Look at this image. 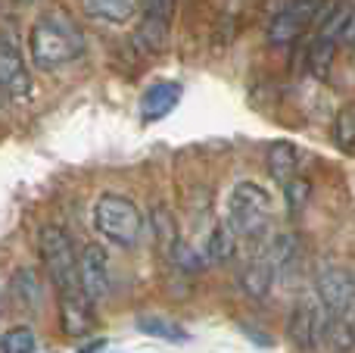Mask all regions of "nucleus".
Listing matches in <instances>:
<instances>
[{
    "label": "nucleus",
    "mask_w": 355,
    "mask_h": 353,
    "mask_svg": "<svg viewBox=\"0 0 355 353\" xmlns=\"http://www.w3.org/2000/svg\"><path fill=\"white\" fill-rule=\"evenodd\" d=\"M87 10V16L100 19V22H112V25H122L135 16L137 10V0H81Z\"/></svg>",
    "instance_id": "f3484780"
},
{
    "label": "nucleus",
    "mask_w": 355,
    "mask_h": 353,
    "mask_svg": "<svg viewBox=\"0 0 355 353\" xmlns=\"http://www.w3.org/2000/svg\"><path fill=\"white\" fill-rule=\"evenodd\" d=\"M275 272H277V266L271 263L268 254L252 256V260L246 263V269L240 272V288H243L250 297L262 300V297H268L271 285H275Z\"/></svg>",
    "instance_id": "f8f14e48"
},
{
    "label": "nucleus",
    "mask_w": 355,
    "mask_h": 353,
    "mask_svg": "<svg viewBox=\"0 0 355 353\" xmlns=\"http://www.w3.org/2000/svg\"><path fill=\"white\" fill-rule=\"evenodd\" d=\"M181 97H184L181 81H175V79L150 81L147 91L141 94V104H137L141 119L144 122H159V119L172 116V113L178 110V104H181Z\"/></svg>",
    "instance_id": "1a4fd4ad"
},
{
    "label": "nucleus",
    "mask_w": 355,
    "mask_h": 353,
    "mask_svg": "<svg viewBox=\"0 0 355 353\" xmlns=\"http://www.w3.org/2000/svg\"><path fill=\"white\" fill-rule=\"evenodd\" d=\"M237 231L227 225V219H221V222H215V229L209 231V241H206V260L209 263H227L234 260V254H237Z\"/></svg>",
    "instance_id": "dca6fc26"
},
{
    "label": "nucleus",
    "mask_w": 355,
    "mask_h": 353,
    "mask_svg": "<svg viewBox=\"0 0 355 353\" xmlns=\"http://www.w3.org/2000/svg\"><path fill=\"white\" fill-rule=\"evenodd\" d=\"M37 254H41V263H44V269H47V279L53 281L56 291L60 294H78L81 291L78 254H75L72 238H69L66 229H60V225H44V229L37 231Z\"/></svg>",
    "instance_id": "7ed1b4c3"
},
{
    "label": "nucleus",
    "mask_w": 355,
    "mask_h": 353,
    "mask_svg": "<svg viewBox=\"0 0 355 353\" xmlns=\"http://www.w3.org/2000/svg\"><path fill=\"white\" fill-rule=\"evenodd\" d=\"M178 0H141V10L147 19H162V22H172Z\"/></svg>",
    "instance_id": "5701e85b"
},
{
    "label": "nucleus",
    "mask_w": 355,
    "mask_h": 353,
    "mask_svg": "<svg viewBox=\"0 0 355 353\" xmlns=\"http://www.w3.org/2000/svg\"><path fill=\"white\" fill-rule=\"evenodd\" d=\"M327 325H331V316L324 313L321 300L302 297V300H296V306L290 310L287 338H290V344H296L300 350H315L324 341Z\"/></svg>",
    "instance_id": "423d86ee"
},
{
    "label": "nucleus",
    "mask_w": 355,
    "mask_h": 353,
    "mask_svg": "<svg viewBox=\"0 0 355 353\" xmlns=\"http://www.w3.org/2000/svg\"><path fill=\"white\" fill-rule=\"evenodd\" d=\"M135 329L141 331V335L159 338V341H166V344H184V341H190V331L184 329L181 322L168 319V316H141L135 322Z\"/></svg>",
    "instance_id": "2eb2a0df"
},
{
    "label": "nucleus",
    "mask_w": 355,
    "mask_h": 353,
    "mask_svg": "<svg viewBox=\"0 0 355 353\" xmlns=\"http://www.w3.org/2000/svg\"><path fill=\"white\" fill-rule=\"evenodd\" d=\"M85 47H87L85 28L66 10L41 13L28 31V54H31V63L41 72H56V69L75 63L85 54Z\"/></svg>",
    "instance_id": "f257e3e1"
},
{
    "label": "nucleus",
    "mask_w": 355,
    "mask_h": 353,
    "mask_svg": "<svg viewBox=\"0 0 355 353\" xmlns=\"http://www.w3.org/2000/svg\"><path fill=\"white\" fill-rule=\"evenodd\" d=\"M37 350V335L28 325H10L0 335V353H35Z\"/></svg>",
    "instance_id": "aec40b11"
},
{
    "label": "nucleus",
    "mask_w": 355,
    "mask_h": 353,
    "mask_svg": "<svg viewBox=\"0 0 355 353\" xmlns=\"http://www.w3.org/2000/svg\"><path fill=\"white\" fill-rule=\"evenodd\" d=\"M0 91L12 100H22L31 94V75L22 54L12 41L0 38Z\"/></svg>",
    "instance_id": "9d476101"
},
{
    "label": "nucleus",
    "mask_w": 355,
    "mask_h": 353,
    "mask_svg": "<svg viewBox=\"0 0 355 353\" xmlns=\"http://www.w3.org/2000/svg\"><path fill=\"white\" fill-rule=\"evenodd\" d=\"M340 44H355V6L349 10V19L343 25V35H340Z\"/></svg>",
    "instance_id": "393cba45"
},
{
    "label": "nucleus",
    "mask_w": 355,
    "mask_h": 353,
    "mask_svg": "<svg viewBox=\"0 0 355 353\" xmlns=\"http://www.w3.org/2000/svg\"><path fill=\"white\" fill-rule=\"evenodd\" d=\"M346 329H349V335H352V341H355V310H352V316L346 319Z\"/></svg>",
    "instance_id": "bb28decb"
},
{
    "label": "nucleus",
    "mask_w": 355,
    "mask_h": 353,
    "mask_svg": "<svg viewBox=\"0 0 355 353\" xmlns=\"http://www.w3.org/2000/svg\"><path fill=\"white\" fill-rule=\"evenodd\" d=\"M150 225H153V235H156V241H159V247L172 256V250L178 247V241H181V238H178V225H175L172 210L156 204L153 210H150Z\"/></svg>",
    "instance_id": "6ab92c4d"
},
{
    "label": "nucleus",
    "mask_w": 355,
    "mask_h": 353,
    "mask_svg": "<svg viewBox=\"0 0 355 353\" xmlns=\"http://www.w3.org/2000/svg\"><path fill=\"white\" fill-rule=\"evenodd\" d=\"M94 229L119 247H135L144 231V213L128 194L103 191L94 200Z\"/></svg>",
    "instance_id": "f03ea898"
},
{
    "label": "nucleus",
    "mask_w": 355,
    "mask_h": 353,
    "mask_svg": "<svg viewBox=\"0 0 355 353\" xmlns=\"http://www.w3.org/2000/svg\"><path fill=\"white\" fill-rule=\"evenodd\" d=\"M227 225L237 231V238H256L265 235L271 219V194L259 181H237L227 194Z\"/></svg>",
    "instance_id": "20e7f679"
},
{
    "label": "nucleus",
    "mask_w": 355,
    "mask_h": 353,
    "mask_svg": "<svg viewBox=\"0 0 355 353\" xmlns=\"http://www.w3.org/2000/svg\"><path fill=\"white\" fill-rule=\"evenodd\" d=\"M168 38H172V22L141 16V25H137V41H141L150 54H166Z\"/></svg>",
    "instance_id": "a211bd4d"
},
{
    "label": "nucleus",
    "mask_w": 355,
    "mask_h": 353,
    "mask_svg": "<svg viewBox=\"0 0 355 353\" xmlns=\"http://www.w3.org/2000/svg\"><path fill=\"white\" fill-rule=\"evenodd\" d=\"M0 313H3V294H0Z\"/></svg>",
    "instance_id": "cd10ccee"
},
{
    "label": "nucleus",
    "mask_w": 355,
    "mask_h": 353,
    "mask_svg": "<svg viewBox=\"0 0 355 353\" xmlns=\"http://www.w3.org/2000/svg\"><path fill=\"white\" fill-rule=\"evenodd\" d=\"M103 347H106V341H103V338H97V341H91V347H85L81 353H97V350H103Z\"/></svg>",
    "instance_id": "a878e982"
},
{
    "label": "nucleus",
    "mask_w": 355,
    "mask_h": 353,
    "mask_svg": "<svg viewBox=\"0 0 355 353\" xmlns=\"http://www.w3.org/2000/svg\"><path fill=\"white\" fill-rule=\"evenodd\" d=\"M172 260H175V266L181 269V272H200V269H202L196 250L190 247V244H184V241H178V247L172 250Z\"/></svg>",
    "instance_id": "4be33fe9"
},
{
    "label": "nucleus",
    "mask_w": 355,
    "mask_h": 353,
    "mask_svg": "<svg viewBox=\"0 0 355 353\" xmlns=\"http://www.w3.org/2000/svg\"><path fill=\"white\" fill-rule=\"evenodd\" d=\"M268 175L281 185H287L290 179H296V166H300V150L290 141H275L268 147Z\"/></svg>",
    "instance_id": "ddd939ff"
},
{
    "label": "nucleus",
    "mask_w": 355,
    "mask_h": 353,
    "mask_svg": "<svg viewBox=\"0 0 355 353\" xmlns=\"http://www.w3.org/2000/svg\"><path fill=\"white\" fill-rule=\"evenodd\" d=\"M284 191H287L290 210H302V204L309 200V181L306 179H290L287 185H284Z\"/></svg>",
    "instance_id": "b1692460"
},
{
    "label": "nucleus",
    "mask_w": 355,
    "mask_h": 353,
    "mask_svg": "<svg viewBox=\"0 0 355 353\" xmlns=\"http://www.w3.org/2000/svg\"><path fill=\"white\" fill-rule=\"evenodd\" d=\"M315 16H321L318 0H290L268 22V41L275 44V47L293 44L300 35H306V28L315 22Z\"/></svg>",
    "instance_id": "0eeeda50"
},
{
    "label": "nucleus",
    "mask_w": 355,
    "mask_h": 353,
    "mask_svg": "<svg viewBox=\"0 0 355 353\" xmlns=\"http://www.w3.org/2000/svg\"><path fill=\"white\" fill-rule=\"evenodd\" d=\"M78 281L81 291L91 304H103L110 297V260H106V250L100 244H85L78 254Z\"/></svg>",
    "instance_id": "6e6552de"
},
{
    "label": "nucleus",
    "mask_w": 355,
    "mask_h": 353,
    "mask_svg": "<svg viewBox=\"0 0 355 353\" xmlns=\"http://www.w3.org/2000/svg\"><path fill=\"white\" fill-rule=\"evenodd\" d=\"M334 141H337L340 150H346V154H355V104L340 110L337 125H334Z\"/></svg>",
    "instance_id": "412c9836"
},
{
    "label": "nucleus",
    "mask_w": 355,
    "mask_h": 353,
    "mask_svg": "<svg viewBox=\"0 0 355 353\" xmlns=\"http://www.w3.org/2000/svg\"><path fill=\"white\" fill-rule=\"evenodd\" d=\"M60 325L69 338H85L94 329V304L85 294H60Z\"/></svg>",
    "instance_id": "9b49d317"
},
{
    "label": "nucleus",
    "mask_w": 355,
    "mask_h": 353,
    "mask_svg": "<svg viewBox=\"0 0 355 353\" xmlns=\"http://www.w3.org/2000/svg\"><path fill=\"white\" fill-rule=\"evenodd\" d=\"M10 294L22 310H37L44 304V291H41V279L35 269H19L10 281Z\"/></svg>",
    "instance_id": "4468645a"
},
{
    "label": "nucleus",
    "mask_w": 355,
    "mask_h": 353,
    "mask_svg": "<svg viewBox=\"0 0 355 353\" xmlns=\"http://www.w3.org/2000/svg\"><path fill=\"white\" fill-rule=\"evenodd\" d=\"M315 288H318V300L324 306V313L331 319H346L352 316L355 310V272L343 266H324L315 279Z\"/></svg>",
    "instance_id": "39448f33"
}]
</instances>
